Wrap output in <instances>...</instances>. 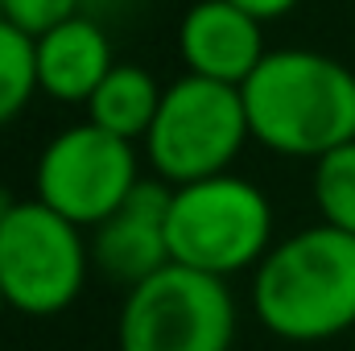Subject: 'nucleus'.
<instances>
[{
  "mask_svg": "<svg viewBox=\"0 0 355 351\" xmlns=\"http://www.w3.org/2000/svg\"><path fill=\"white\" fill-rule=\"evenodd\" d=\"M352 348H355V331H352Z\"/></svg>",
  "mask_w": 355,
  "mask_h": 351,
  "instance_id": "6ab92c4d",
  "label": "nucleus"
},
{
  "mask_svg": "<svg viewBox=\"0 0 355 351\" xmlns=\"http://www.w3.org/2000/svg\"><path fill=\"white\" fill-rule=\"evenodd\" d=\"M79 12H83V0H4V21H12L29 37H42Z\"/></svg>",
  "mask_w": 355,
  "mask_h": 351,
  "instance_id": "4468645a",
  "label": "nucleus"
},
{
  "mask_svg": "<svg viewBox=\"0 0 355 351\" xmlns=\"http://www.w3.org/2000/svg\"><path fill=\"white\" fill-rule=\"evenodd\" d=\"M261 25L265 21H257L232 0L190 4L186 17L178 21V54L186 62V75L244 87L268 54Z\"/></svg>",
  "mask_w": 355,
  "mask_h": 351,
  "instance_id": "1a4fd4ad",
  "label": "nucleus"
},
{
  "mask_svg": "<svg viewBox=\"0 0 355 351\" xmlns=\"http://www.w3.org/2000/svg\"><path fill=\"white\" fill-rule=\"evenodd\" d=\"M170 198H174L170 182L141 178L132 186V194L99 228H91L95 232L91 264H99L120 285H137V281L153 277L157 268H166L170 264V236H166Z\"/></svg>",
  "mask_w": 355,
  "mask_h": 351,
  "instance_id": "6e6552de",
  "label": "nucleus"
},
{
  "mask_svg": "<svg viewBox=\"0 0 355 351\" xmlns=\"http://www.w3.org/2000/svg\"><path fill=\"white\" fill-rule=\"evenodd\" d=\"M4 306H8V302H4V289H0V310H4Z\"/></svg>",
  "mask_w": 355,
  "mask_h": 351,
  "instance_id": "f3484780",
  "label": "nucleus"
},
{
  "mask_svg": "<svg viewBox=\"0 0 355 351\" xmlns=\"http://www.w3.org/2000/svg\"><path fill=\"white\" fill-rule=\"evenodd\" d=\"M240 95L252 141L277 157L318 162L355 141V71L322 50H268Z\"/></svg>",
  "mask_w": 355,
  "mask_h": 351,
  "instance_id": "f257e3e1",
  "label": "nucleus"
},
{
  "mask_svg": "<svg viewBox=\"0 0 355 351\" xmlns=\"http://www.w3.org/2000/svg\"><path fill=\"white\" fill-rule=\"evenodd\" d=\"M0 17H4V0H0Z\"/></svg>",
  "mask_w": 355,
  "mask_h": 351,
  "instance_id": "a211bd4d",
  "label": "nucleus"
},
{
  "mask_svg": "<svg viewBox=\"0 0 355 351\" xmlns=\"http://www.w3.org/2000/svg\"><path fill=\"white\" fill-rule=\"evenodd\" d=\"M166 87L137 62H116L107 71V79L95 87V95L87 99V120L124 137V141H145L157 108H162Z\"/></svg>",
  "mask_w": 355,
  "mask_h": 351,
  "instance_id": "9b49d317",
  "label": "nucleus"
},
{
  "mask_svg": "<svg viewBox=\"0 0 355 351\" xmlns=\"http://www.w3.org/2000/svg\"><path fill=\"white\" fill-rule=\"evenodd\" d=\"M252 314L285 343L355 331V236L314 223L277 240L252 268Z\"/></svg>",
  "mask_w": 355,
  "mask_h": 351,
  "instance_id": "f03ea898",
  "label": "nucleus"
},
{
  "mask_svg": "<svg viewBox=\"0 0 355 351\" xmlns=\"http://www.w3.org/2000/svg\"><path fill=\"white\" fill-rule=\"evenodd\" d=\"M314 207L322 223L355 236V141L314 162Z\"/></svg>",
  "mask_w": 355,
  "mask_h": 351,
  "instance_id": "ddd939ff",
  "label": "nucleus"
},
{
  "mask_svg": "<svg viewBox=\"0 0 355 351\" xmlns=\"http://www.w3.org/2000/svg\"><path fill=\"white\" fill-rule=\"evenodd\" d=\"M141 182V157L132 141L99 128L71 124L46 141L33 166V198L54 207L62 219L79 228H99Z\"/></svg>",
  "mask_w": 355,
  "mask_h": 351,
  "instance_id": "0eeeda50",
  "label": "nucleus"
},
{
  "mask_svg": "<svg viewBox=\"0 0 355 351\" xmlns=\"http://www.w3.org/2000/svg\"><path fill=\"white\" fill-rule=\"evenodd\" d=\"M37 87V42L0 17V128L12 124Z\"/></svg>",
  "mask_w": 355,
  "mask_h": 351,
  "instance_id": "f8f14e48",
  "label": "nucleus"
},
{
  "mask_svg": "<svg viewBox=\"0 0 355 351\" xmlns=\"http://www.w3.org/2000/svg\"><path fill=\"white\" fill-rule=\"evenodd\" d=\"M166 236L174 264L232 277L257 268L272 248V207L265 190L248 178L215 174L186 182L174 186Z\"/></svg>",
  "mask_w": 355,
  "mask_h": 351,
  "instance_id": "7ed1b4c3",
  "label": "nucleus"
},
{
  "mask_svg": "<svg viewBox=\"0 0 355 351\" xmlns=\"http://www.w3.org/2000/svg\"><path fill=\"white\" fill-rule=\"evenodd\" d=\"M91 244L83 228L42 198H25L0 223V289L17 314H62L87 285Z\"/></svg>",
  "mask_w": 355,
  "mask_h": 351,
  "instance_id": "423d86ee",
  "label": "nucleus"
},
{
  "mask_svg": "<svg viewBox=\"0 0 355 351\" xmlns=\"http://www.w3.org/2000/svg\"><path fill=\"white\" fill-rule=\"evenodd\" d=\"M232 4H240V8H244V12H252L257 21H277V17L293 12L302 0H232Z\"/></svg>",
  "mask_w": 355,
  "mask_h": 351,
  "instance_id": "2eb2a0df",
  "label": "nucleus"
},
{
  "mask_svg": "<svg viewBox=\"0 0 355 351\" xmlns=\"http://www.w3.org/2000/svg\"><path fill=\"white\" fill-rule=\"evenodd\" d=\"M33 42H37V87L58 103H83L87 108L95 87L116 67L112 37L103 33L99 21H91L83 12L54 25L50 33H42Z\"/></svg>",
  "mask_w": 355,
  "mask_h": 351,
  "instance_id": "9d476101",
  "label": "nucleus"
},
{
  "mask_svg": "<svg viewBox=\"0 0 355 351\" xmlns=\"http://www.w3.org/2000/svg\"><path fill=\"white\" fill-rule=\"evenodd\" d=\"M248 141L252 128L240 87L202 75H182L162 95L157 120L145 137V157L153 166V178L186 186L227 174Z\"/></svg>",
  "mask_w": 355,
  "mask_h": 351,
  "instance_id": "20e7f679",
  "label": "nucleus"
},
{
  "mask_svg": "<svg viewBox=\"0 0 355 351\" xmlns=\"http://www.w3.org/2000/svg\"><path fill=\"white\" fill-rule=\"evenodd\" d=\"M232 339L236 298L227 277L174 261L128 285L116 323L120 351H232Z\"/></svg>",
  "mask_w": 355,
  "mask_h": 351,
  "instance_id": "39448f33",
  "label": "nucleus"
},
{
  "mask_svg": "<svg viewBox=\"0 0 355 351\" xmlns=\"http://www.w3.org/2000/svg\"><path fill=\"white\" fill-rule=\"evenodd\" d=\"M17 203H21V198H12V190H8V186H4V182H0V223H4V219H8V211H12V207H17Z\"/></svg>",
  "mask_w": 355,
  "mask_h": 351,
  "instance_id": "dca6fc26",
  "label": "nucleus"
}]
</instances>
